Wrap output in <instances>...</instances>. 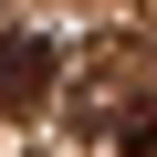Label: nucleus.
I'll list each match as a JSON object with an SVG mask.
<instances>
[{
	"mask_svg": "<svg viewBox=\"0 0 157 157\" xmlns=\"http://www.w3.org/2000/svg\"><path fill=\"white\" fill-rule=\"evenodd\" d=\"M52 63H63V52H52L42 32H11V42H0V115H32V105L52 94Z\"/></svg>",
	"mask_w": 157,
	"mask_h": 157,
	"instance_id": "nucleus-1",
	"label": "nucleus"
},
{
	"mask_svg": "<svg viewBox=\"0 0 157 157\" xmlns=\"http://www.w3.org/2000/svg\"><path fill=\"white\" fill-rule=\"evenodd\" d=\"M115 147H126V157H157V105H136V115H126V136H115Z\"/></svg>",
	"mask_w": 157,
	"mask_h": 157,
	"instance_id": "nucleus-2",
	"label": "nucleus"
}]
</instances>
